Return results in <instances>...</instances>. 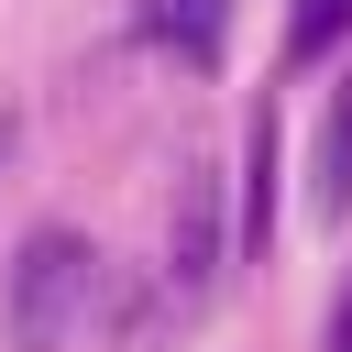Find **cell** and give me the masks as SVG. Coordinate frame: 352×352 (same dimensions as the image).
<instances>
[{
    "mask_svg": "<svg viewBox=\"0 0 352 352\" xmlns=\"http://www.w3.org/2000/svg\"><path fill=\"white\" fill-rule=\"evenodd\" d=\"M319 352H352V286L330 297V341H319Z\"/></svg>",
    "mask_w": 352,
    "mask_h": 352,
    "instance_id": "52a82bcc",
    "label": "cell"
},
{
    "mask_svg": "<svg viewBox=\"0 0 352 352\" xmlns=\"http://www.w3.org/2000/svg\"><path fill=\"white\" fill-rule=\"evenodd\" d=\"M165 286H176V308H198V297L220 286V176H209V165H187V176H176V220H165Z\"/></svg>",
    "mask_w": 352,
    "mask_h": 352,
    "instance_id": "7a4b0ae2",
    "label": "cell"
},
{
    "mask_svg": "<svg viewBox=\"0 0 352 352\" xmlns=\"http://www.w3.org/2000/svg\"><path fill=\"white\" fill-rule=\"evenodd\" d=\"M341 33H352V0H297L286 11V66H319Z\"/></svg>",
    "mask_w": 352,
    "mask_h": 352,
    "instance_id": "8992f818",
    "label": "cell"
},
{
    "mask_svg": "<svg viewBox=\"0 0 352 352\" xmlns=\"http://www.w3.org/2000/svg\"><path fill=\"white\" fill-rule=\"evenodd\" d=\"M319 209L352 220V77L330 88V121H319Z\"/></svg>",
    "mask_w": 352,
    "mask_h": 352,
    "instance_id": "5b68a950",
    "label": "cell"
},
{
    "mask_svg": "<svg viewBox=\"0 0 352 352\" xmlns=\"http://www.w3.org/2000/svg\"><path fill=\"white\" fill-rule=\"evenodd\" d=\"M99 308H110V264H99V242L88 231H66V220H44V231H22V253H11V352H77L88 330H99Z\"/></svg>",
    "mask_w": 352,
    "mask_h": 352,
    "instance_id": "6da1fadb",
    "label": "cell"
},
{
    "mask_svg": "<svg viewBox=\"0 0 352 352\" xmlns=\"http://www.w3.org/2000/svg\"><path fill=\"white\" fill-rule=\"evenodd\" d=\"M143 44L176 55L187 77H220V55H231V0H143Z\"/></svg>",
    "mask_w": 352,
    "mask_h": 352,
    "instance_id": "3957f363",
    "label": "cell"
},
{
    "mask_svg": "<svg viewBox=\"0 0 352 352\" xmlns=\"http://www.w3.org/2000/svg\"><path fill=\"white\" fill-rule=\"evenodd\" d=\"M11 143H22V110H11V99H0V154H11Z\"/></svg>",
    "mask_w": 352,
    "mask_h": 352,
    "instance_id": "ba28073f",
    "label": "cell"
},
{
    "mask_svg": "<svg viewBox=\"0 0 352 352\" xmlns=\"http://www.w3.org/2000/svg\"><path fill=\"white\" fill-rule=\"evenodd\" d=\"M275 143H286V132H275V99H264V110L242 121V253L275 242Z\"/></svg>",
    "mask_w": 352,
    "mask_h": 352,
    "instance_id": "277c9868",
    "label": "cell"
}]
</instances>
